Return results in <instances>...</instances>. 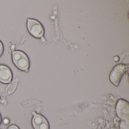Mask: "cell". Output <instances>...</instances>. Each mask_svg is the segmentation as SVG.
Returning <instances> with one entry per match:
<instances>
[{
  "label": "cell",
  "instance_id": "obj_1",
  "mask_svg": "<svg viewBox=\"0 0 129 129\" xmlns=\"http://www.w3.org/2000/svg\"><path fill=\"white\" fill-rule=\"evenodd\" d=\"M12 58L16 66L22 71H28L29 61L27 56L20 51H14L12 53Z\"/></svg>",
  "mask_w": 129,
  "mask_h": 129
},
{
  "label": "cell",
  "instance_id": "obj_2",
  "mask_svg": "<svg viewBox=\"0 0 129 129\" xmlns=\"http://www.w3.org/2000/svg\"><path fill=\"white\" fill-rule=\"evenodd\" d=\"M129 69V65L118 64L113 69L110 74L109 79L111 82L115 86H118L123 75Z\"/></svg>",
  "mask_w": 129,
  "mask_h": 129
},
{
  "label": "cell",
  "instance_id": "obj_3",
  "mask_svg": "<svg viewBox=\"0 0 129 129\" xmlns=\"http://www.w3.org/2000/svg\"><path fill=\"white\" fill-rule=\"evenodd\" d=\"M27 27L29 33L36 38L43 37L44 34V29L41 24L37 20L28 19L27 20Z\"/></svg>",
  "mask_w": 129,
  "mask_h": 129
},
{
  "label": "cell",
  "instance_id": "obj_4",
  "mask_svg": "<svg viewBox=\"0 0 129 129\" xmlns=\"http://www.w3.org/2000/svg\"><path fill=\"white\" fill-rule=\"evenodd\" d=\"M32 125L35 129H49L47 120L42 115L36 114L32 120Z\"/></svg>",
  "mask_w": 129,
  "mask_h": 129
},
{
  "label": "cell",
  "instance_id": "obj_5",
  "mask_svg": "<svg viewBox=\"0 0 129 129\" xmlns=\"http://www.w3.org/2000/svg\"><path fill=\"white\" fill-rule=\"evenodd\" d=\"M12 77V72L5 65H0V82L4 84L10 83Z\"/></svg>",
  "mask_w": 129,
  "mask_h": 129
},
{
  "label": "cell",
  "instance_id": "obj_6",
  "mask_svg": "<svg viewBox=\"0 0 129 129\" xmlns=\"http://www.w3.org/2000/svg\"><path fill=\"white\" fill-rule=\"evenodd\" d=\"M18 82V80L16 79L11 83L9 85L6 91V95H10L15 91L17 87Z\"/></svg>",
  "mask_w": 129,
  "mask_h": 129
},
{
  "label": "cell",
  "instance_id": "obj_7",
  "mask_svg": "<svg viewBox=\"0 0 129 129\" xmlns=\"http://www.w3.org/2000/svg\"><path fill=\"white\" fill-rule=\"evenodd\" d=\"M121 129H129L128 118L123 119L121 122Z\"/></svg>",
  "mask_w": 129,
  "mask_h": 129
},
{
  "label": "cell",
  "instance_id": "obj_8",
  "mask_svg": "<svg viewBox=\"0 0 129 129\" xmlns=\"http://www.w3.org/2000/svg\"><path fill=\"white\" fill-rule=\"evenodd\" d=\"M4 47L3 44L0 41V56L2 55L3 52Z\"/></svg>",
  "mask_w": 129,
  "mask_h": 129
},
{
  "label": "cell",
  "instance_id": "obj_9",
  "mask_svg": "<svg viewBox=\"0 0 129 129\" xmlns=\"http://www.w3.org/2000/svg\"><path fill=\"white\" fill-rule=\"evenodd\" d=\"M8 129H19L17 126L15 125H12L8 127Z\"/></svg>",
  "mask_w": 129,
  "mask_h": 129
},
{
  "label": "cell",
  "instance_id": "obj_10",
  "mask_svg": "<svg viewBox=\"0 0 129 129\" xmlns=\"http://www.w3.org/2000/svg\"><path fill=\"white\" fill-rule=\"evenodd\" d=\"M114 60L115 61V62H117L119 61V58L118 56H115L114 57Z\"/></svg>",
  "mask_w": 129,
  "mask_h": 129
},
{
  "label": "cell",
  "instance_id": "obj_11",
  "mask_svg": "<svg viewBox=\"0 0 129 129\" xmlns=\"http://www.w3.org/2000/svg\"><path fill=\"white\" fill-rule=\"evenodd\" d=\"M15 45H12V46H11V50L12 51H13L14 50V49H15Z\"/></svg>",
  "mask_w": 129,
  "mask_h": 129
},
{
  "label": "cell",
  "instance_id": "obj_12",
  "mask_svg": "<svg viewBox=\"0 0 129 129\" xmlns=\"http://www.w3.org/2000/svg\"><path fill=\"white\" fill-rule=\"evenodd\" d=\"M9 120L7 119H5V120H4V123H5V124H7L8 123H9Z\"/></svg>",
  "mask_w": 129,
  "mask_h": 129
},
{
  "label": "cell",
  "instance_id": "obj_13",
  "mask_svg": "<svg viewBox=\"0 0 129 129\" xmlns=\"http://www.w3.org/2000/svg\"><path fill=\"white\" fill-rule=\"evenodd\" d=\"M41 41L42 42H44L46 41V40L44 37H43L41 38Z\"/></svg>",
  "mask_w": 129,
  "mask_h": 129
},
{
  "label": "cell",
  "instance_id": "obj_14",
  "mask_svg": "<svg viewBox=\"0 0 129 129\" xmlns=\"http://www.w3.org/2000/svg\"><path fill=\"white\" fill-rule=\"evenodd\" d=\"M32 114H33V115H34L36 114V113L35 112H32Z\"/></svg>",
  "mask_w": 129,
  "mask_h": 129
},
{
  "label": "cell",
  "instance_id": "obj_15",
  "mask_svg": "<svg viewBox=\"0 0 129 129\" xmlns=\"http://www.w3.org/2000/svg\"><path fill=\"white\" fill-rule=\"evenodd\" d=\"M1 115H0V124H1Z\"/></svg>",
  "mask_w": 129,
  "mask_h": 129
},
{
  "label": "cell",
  "instance_id": "obj_16",
  "mask_svg": "<svg viewBox=\"0 0 129 129\" xmlns=\"http://www.w3.org/2000/svg\"><path fill=\"white\" fill-rule=\"evenodd\" d=\"M1 101V98H0V102Z\"/></svg>",
  "mask_w": 129,
  "mask_h": 129
}]
</instances>
